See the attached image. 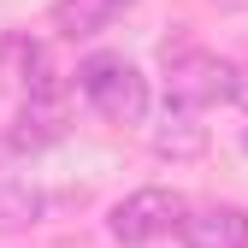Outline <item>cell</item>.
Returning a JSON list of instances; mask_svg holds the SVG:
<instances>
[{
	"instance_id": "cell-1",
	"label": "cell",
	"mask_w": 248,
	"mask_h": 248,
	"mask_svg": "<svg viewBox=\"0 0 248 248\" xmlns=\"http://www.w3.org/2000/svg\"><path fill=\"white\" fill-rule=\"evenodd\" d=\"M77 89H83V101L101 118H112V124H142L148 118V77L130 65V59H118V53L83 59Z\"/></svg>"
},
{
	"instance_id": "cell-2",
	"label": "cell",
	"mask_w": 248,
	"mask_h": 248,
	"mask_svg": "<svg viewBox=\"0 0 248 248\" xmlns=\"http://www.w3.org/2000/svg\"><path fill=\"white\" fill-rule=\"evenodd\" d=\"M183 219H189V201H183L177 189L148 183V189L124 195V201L107 213V231H112V242H124V248H148V242L183 231Z\"/></svg>"
},
{
	"instance_id": "cell-3",
	"label": "cell",
	"mask_w": 248,
	"mask_h": 248,
	"mask_svg": "<svg viewBox=\"0 0 248 248\" xmlns=\"http://www.w3.org/2000/svg\"><path fill=\"white\" fill-rule=\"evenodd\" d=\"M231 71L219 53L207 47H183V53H166V107H189L201 112L207 101H231Z\"/></svg>"
},
{
	"instance_id": "cell-4",
	"label": "cell",
	"mask_w": 248,
	"mask_h": 248,
	"mask_svg": "<svg viewBox=\"0 0 248 248\" xmlns=\"http://www.w3.org/2000/svg\"><path fill=\"white\" fill-rule=\"evenodd\" d=\"M65 118H71V112H65V83L24 95L18 124L6 130V154H42V148H53V142H65V130H71Z\"/></svg>"
},
{
	"instance_id": "cell-5",
	"label": "cell",
	"mask_w": 248,
	"mask_h": 248,
	"mask_svg": "<svg viewBox=\"0 0 248 248\" xmlns=\"http://www.w3.org/2000/svg\"><path fill=\"white\" fill-rule=\"evenodd\" d=\"M183 248H248V213L242 207H201L183 219Z\"/></svg>"
},
{
	"instance_id": "cell-6",
	"label": "cell",
	"mask_w": 248,
	"mask_h": 248,
	"mask_svg": "<svg viewBox=\"0 0 248 248\" xmlns=\"http://www.w3.org/2000/svg\"><path fill=\"white\" fill-rule=\"evenodd\" d=\"M130 6V0H53V30L65 42H89Z\"/></svg>"
},
{
	"instance_id": "cell-7",
	"label": "cell",
	"mask_w": 248,
	"mask_h": 248,
	"mask_svg": "<svg viewBox=\"0 0 248 248\" xmlns=\"http://www.w3.org/2000/svg\"><path fill=\"white\" fill-rule=\"evenodd\" d=\"M154 154H160V160H201L207 154V124L189 107H171L166 124L154 130Z\"/></svg>"
},
{
	"instance_id": "cell-8",
	"label": "cell",
	"mask_w": 248,
	"mask_h": 248,
	"mask_svg": "<svg viewBox=\"0 0 248 248\" xmlns=\"http://www.w3.org/2000/svg\"><path fill=\"white\" fill-rule=\"evenodd\" d=\"M36 219H42V195L30 189V183H0V236L30 231Z\"/></svg>"
},
{
	"instance_id": "cell-9",
	"label": "cell",
	"mask_w": 248,
	"mask_h": 248,
	"mask_svg": "<svg viewBox=\"0 0 248 248\" xmlns=\"http://www.w3.org/2000/svg\"><path fill=\"white\" fill-rule=\"evenodd\" d=\"M231 101H236V107H248V65H236V71H231Z\"/></svg>"
},
{
	"instance_id": "cell-10",
	"label": "cell",
	"mask_w": 248,
	"mask_h": 248,
	"mask_svg": "<svg viewBox=\"0 0 248 248\" xmlns=\"http://www.w3.org/2000/svg\"><path fill=\"white\" fill-rule=\"evenodd\" d=\"M242 148H248V130H242Z\"/></svg>"
}]
</instances>
